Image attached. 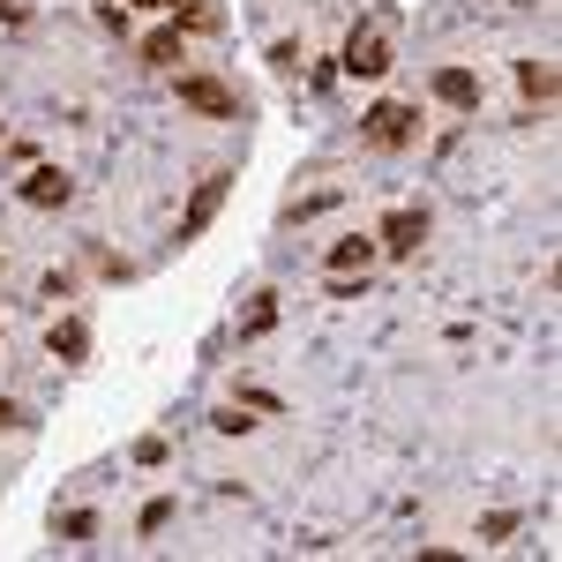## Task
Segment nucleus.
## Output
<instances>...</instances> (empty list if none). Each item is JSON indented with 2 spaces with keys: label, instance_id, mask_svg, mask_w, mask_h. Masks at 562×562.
<instances>
[{
  "label": "nucleus",
  "instance_id": "obj_2",
  "mask_svg": "<svg viewBox=\"0 0 562 562\" xmlns=\"http://www.w3.org/2000/svg\"><path fill=\"white\" fill-rule=\"evenodd\" d=\"M390 68V38H383V23H360L346 38V76H383Z\"/></svg>",
  "mask_w": 562,
  "mask_h": 562
},
{
  "label": "nucleus",
  "instance_id": "obj_13",
  "mask_svg": "<svg viewBox=\"0 0 562 562\" xmlns=\"http://www.w3.org/2000/svg\"><path fill=\"white\" fill-rule=\"evenodd\" d=\"M60 532H68V540H90V532H98V518H90V510H68V518H60Z\"/></svg>",
  "mask_w": 562,
  "mask_h": 562
},
{
  "label": "nucleus",
  "instance_id": "obj_1",
  "mask_svg": "<svg viewBox=\"0 0 562 562\" xmlns=\"http://www.w3.org/2000/svg\"><path fill=\"white\" fill-rule=\"evenodd\" d=\"M180 105L211 113V121H240V98L217 83V76H180Z\"/></svg>",
  "mask_w": 562,
  "mask_h": 562
},
{
  "label": "nucleus",
  "instance_id": "obj_4",
  "mask_svg": "<svg viewBox=\"0 0 562 562\" xmlns=\"http://www.w3.org/2000/svg\"><path fill=\"white\" fill-rule=\"evenodd\" d=\"M360 135H368L375 150H405V143H413V105H390V98H383V105L368 113V128H360Z\"/></svg>",
  "mask_w": 562,
  "mask_h": 562
},
{
  "label": "nucleus",
  "instance_id": "obj_10",
  "mask_svg": "<svg viewBox=\"0 0 562 562\" xmlns=\"http://www.w3.org/2000/svg\"><path fill=\"white\" fill-rule=\"evenodd\" d=\"M518 90L548 105V98H555V68H548V60H518Z\"/></svg>",
  "mask_w": 562,
  "mask_h": 562
},
{
  "label": "nucleus",
  "instance_id": "obj_15",
  "mask_svg": "<svg viewBox=\"0 0 562 562\" xmlns=\"http://www.w3.org/2000/svg\"><path fill=\"white\" fill-rule=\"evenodd\" d=\"M8 420H15V405H8V397H0V428H8Z\"/></svg>",
  "mask_w": 562,
  "mask_h": 562
},
{
  "label": "nucleus",
  "instance_id": "obj_5",
  "mask_svg": "<svg viewBox=\"0 0 562 562\" xmlns=\"http://www.w3.org/2000/svg\"><path fill=\"white\" fill-rule=\"evenodd\" d=\"M420 240H428V211H390L383 233H375V248H383V256H413Z\"/></svg>",
  "mask_w": 562,
  "mask_h": 562
},
{
  "label": "nucleus",
  "instance_id": "obj_16",
  "mask_svg": "<svg viewBox=\"0 0 562 562\" xmlns=\"http://www.w3.org/2000/svg\"><path fill=\"white\" fill-rule=\"evenodd\" d=\"M143 8H180V0H143Z\"/></svg>",
  "mask_w": 562,
  "mask_h": 562
},
{
  "label": "nucleus",
  "instance_id": "obj_12",
  "mask_svg": "<svg viewBox=\"0 0 562 562\" xmlns=\"http://www.w3.org/2000/svg\"><path fill=\"white\" fill-rule=\"evenodd\" d=\"M45 346L60 352V360H83V346H90V338H83V323H53V338H45Z\"/></svg>",
  "mask_w": 562,
  "mask_h": 562
},
{
  "label": "nucleus",
  "instance_id": "obj_3",
  "mask_svg": "<svg viewBox=\"0 0 562 562\" xmlns=\"http://www.w3.org/2000/svg\"><path fill=\"white\" fill-rule=\"evenodd\" d=\"M217 203H225V173H203L195 195H188V211H180V240H203V225L217 217Z\"/></svg>",
  "mask_w": 562,
  "mask_h": 562
},
{
  "label": "nucleus",
  "instance_id": "obj_11",
  "mask_svg": "<svg viewBox=\"0 0 562 562\" xmlns=\"http://www.w3.org/2000/svg\"><path fill=\"white\" fill-rule=\"evenodd\" d=\"M270 323H278V293H256V301H248V315H240V338H262Z\"/></svg>",
  "mask_w": 562,
  "mask_h": 562
},
{
  "label": "nucleus",
  "instance_id": "obj_8",
  "mask_svg": "<svg viewBox=\"0 0 562 562\" xmlns=\"http://www.w3.org/2000/svg\"><path fill=\"white\" fill-rule=\"evenodd\" d=\"M435 98L442 105H480V76L473 68H435Z\"/></svg>",
  "mask_w": 562,
  "mask_h": 562
},
{
  "label": "nucleus",
  "instance_id": "obj_7",
  "mask_svg": "<svg viewBox=\"0 0 562 562\" xmlns=\"http://www.w3.org/2000/svg\"><path fill=\"white\" fill-rule=\"evenodd\" d=\"M375 256H383V248H375L368 233H352V240H338V248H330V278H352V270L368 278V262H375Z\"/></svg>",
  "mask_w": 562,
  "mask_h": 562
},
{
  "label": "nucleus",
  "instance_id": "obj_6",
  "mask_svg": "<svg viewBox=\"0 0 562 562\" xmlns=\"http://www.w3.org/2000/svg\"><path fill=\"white\" fill-rule=\"evenodd\" d=\"M68 195H76V180L60 173V166H38V173L23 180V203H31V211H60Z\"/></svg>",
  "mask_w": 562,
  "mask_h": 562
},
{
  "label": "nucleus",
  "instance_id": "obj_9",
  "mask_svg": "<svg viewBox=\"0 0 562 562\" xmlns=\"http://www.w3.org/2000/svg\"><path fill=\"white\" fill-rule=\"evenodd\" d=\"M180 53H188V38H180V23H166V31H150V38H143V60H150V68H173Z\"/></svg>",
  "mask_w": 562,
  "mask_h": 562
},
{
  "label": "nucleus",
  "instance_id": "obj_14",
  "mask_svg": "<svg viewBox=\"0 0 562 562\" xmlns=\"http://www.w3.org/2000/svg\"><path fill=\"white\" fill-rule=\"evenodd\" d=\"M0 23H8V31H23V23H31V0H0Z\"/></svg>",
  "mask_w": 562,
  "mask_h": 562
}]
</instances>
